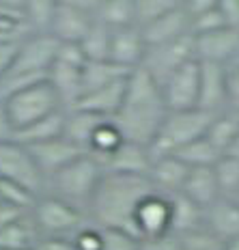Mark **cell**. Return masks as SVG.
Here are the masks:
<instances>
[{"mask_svg": "<svg viewBox=\"0 0 239 250\" xmlns=\"http://www.w3.org/2000/svg\"><path fill=\"white\" fill-rule=\"evenodd\" d=\"M166 117H168V108L162 97V86L144 67L134 69L127 78L123 106L112 119L119 132L127 143L151 147Z\"/></svg>", "mask_w": 239, "mask_h": 250, "instance_id": "obj_1", "label": "cell"}, {"mask_svg": "<svg viewBox=\"0 0 239 250\" xmlns=\"http://www.w3.org/2000/svg\"><path fill=\"white\" fill-rule=\"evenodd\" d=\"M158 192L149 177L103 173L100 186L91 199V209L97 227L121 229L138 237L136 231V209L149 194Z\"/></svg>", "mask_w": 239, "mask_h": 250, "instance_id": "obj_2", "label": "cell"}, {"mask_svg": "<svg viewBox=\"0 0 239 250\" xmlns=\"http://www.w3.org/2000/svg\"><path fill=\"white\" fill-rule=\"evenodd\" d=\"M216 112H207L200 108L194 110H181V112H168L166 121L159 127L158 136L151 143V158H164V155H175L179 149L188 147L190 143L202 138L214 123Z\"/></svg>", "mask_w": 239, "mask_h": 250, "instance_id": "obj_3", "label": "cell"}, {"mask_svg": "<svg viewBox=\"0 0 239 250\" xmlns=\"http://www.w3.org/2000/svg\"><path fill=\"white\" fill-rule=\"evenodd\" d=\"M0 104L4 106V112H7L15 134L65 108L59 93L54 91V86L48 80L22 88V91L13 93L11 97H7Z\"/></svg>", "mask_w": 239, "mask_h": 250, "instance_id": "obj_4", "label": "cell"}, {"mask_svg": "<svg viewBox=\"0 0 239 250\" xmlns=\"http://www.w3.org/2000/svg\"><path fill=\"white\" fill-rule=\"evenodd\" d=\"M106 173L103 164L95 155L86 153L82 158H78L76 162H71L69 166H65L63 170H59L52 177V186L59 190V196L65 199L71 205H80V203H88L95 194L97 186H100L101 177Z\"/></svg>", "mask_w": 239, "mask_h": 250, "instance_id": "obj_5", "label": "cell"}, {"mask_svg": "<svg viewBox=\"0 0 239 250\" xmlns=\"http://www.w3.org/2000/svg\"><path fill=\"white\" fill-rule=\"evenodd\" d=\"M101 0H56V13L50 35L60 43H82L95 24Z\"/></svg>", "mask_w": 239, "mask_h": 250, "instance_id": "obj_6", "label": "cell"}, {"mask_svg": "<svg viewBox=\"0 0 239 250\" xmlns=\"http://www.w3.org/2000/svg\"><path fill=\"white\" fill-rule=\"evenodd\" d=\"M60 50V41L52 37L50 33H35L28 39L20 43V52L15 56L11 69L2 78H18V76H37V78H48L52 65L56 62Z\"/></svg>", "mask_w": 239, "mask_h": 250, "instance_id": "obj_7", "label": "cell"}, {"mask_svg": "<svg viewBox=\"0 0 239 250\" xmlns=\"http://www.w3.org/2000/svg\"><path fill=\"white\" fill-rule=\"evenodd\" d=\"M33 218L39 231L45 233V237H63L65 233H71L76 229L80 231L82 227V211L60 196L37 199L33 207Z\"/></svg>", "mask_w": 239, "mask_h": 250, "instance_id": "obj_8", "label": "cell"}, {"mask_svg": "<svg viewBox=\"0 0 239 250\" xmlns=\"http://www.w3.org/2000/svg\"><path fill=\"white\" fill-rule=\"evenodd\" d=\"M0 179L15 181L33 194H37L43 186V175L35 164L28 147L18 140L0 143Z\"/></svg>", "mask_w": 239, "mask_h": 250, "instance_id": "obj_9", "label": "cell"}, {"mask_svg": "<svg viewBox=\"0 0 239 250\" xmlns=\"http://www.w3.org/2000/svg\"><path fill=\"white\" fill-rule=\"evenodd\" d=\"M162 97L168 112L194 110L200 97V62L190 61L162 84Z\"/></svg>", "mask_w": 239, "mask_h": 250, "instance_id": "obj_10", "label": "cell"}, {"mask_svg": "<svg viewBox=\"0 0 239 250\" xmlns=\"http://www.w3.org/2000/svg\"><path fill=\"white\" fill-rule=\"evenodd\" d=\"M194 59H196L194 35H185V37L175 39V41H170V43L158 45V48H149L142 67L155 78V82L162 86L179 67H183L185 62H190Z\"/></svg>", "mask_w": 239, "mask_h": 250, "instance_id": "obj_11", "label": "cell"}, {"mask_svg": "<svg viewBox=\"0 0 239 250\" xmlns=\"http://www.w3.org/2000/svg\"><path fill=\"white\" fill-rule=\"evenodd\" d=\"M28 151H30V155H33L37 168L41 170V175H43V179L45 177L52 179L59 170H63L65 166H69L71 162H76L78 158L88 153L86 149H82L80 145H76L74 140H69L67 136L30 145Z\"/></svg>", "mask_w": 239, "mask_h": 250, "instance_id": "obj_12", "label": "cell"}, {"mask_svg": "<svg viewBox=\"0 0 239 250\" xmlns=\"http://www.w3.org/2000/svg\"><path fill=\"white\" fill-rule=\"evenodd\" d=\"M170 196L153 192L138 205L136 209V231L140 239H155L170 233Z\"/></svg>", "mask_w": 239, "mask_h": 250, "instance_id": "obj_13", "label": "cell"}, {"mask_svg": "<svg viewBox=\"0 0 239 250\" xmlns=\"http://www.w3.org/2000/svg\"><path fill=\"white\" fill-rule=\"evenodd\" d=\"M194 52L196 61L226 65L239 54V30L224 26L214 33L194 35Z\"/></svg>", "mask_w": 239, "mask_h": 250, "instance_id": "obj_14", "label": "cell"}, {"mask_svg": "<svg viewBox=\"0 0 239 250\" xmlns=\"http://www.w3.org/2000/svg\"><path fill=\"white\" fill-rule=\"evenodd\" d=\"M147 43H144L142 30L138 26H125V28L112 30L110 41V61L117 65L134 71L142 67L144 56H147Z\"/></svg>", "mask_w": 239, "mask_h": 250, "instance_id": "obj_15", "label": "cell"}, {"mask_svg": "<svg viewBox=\"0 0 239 250\" xmlns=\"http://www.w3.org/2000/svg\"><path fill=\"white\" fill-rule=\"evenodd\" d=\"M190 26H192L190 15L185 13L183 4H179V7L173 9L170 13H166L164 18L155 20L153 24L144 26V28H140V30H142L147 48H158V45L170 43V41L181 39V37H185V35H192Z\"/></svg>", "mask_w": 239, "mask_h": 250, "instance_id": "obj_16", "label": "cell"}, {"mask_svg": "<svg viewBox=\"0 0 239 250\" xmlns=\"http://www.w3.org/2000/svg\"><path fill=\"white\" fill-rule=\"evenodd\" d=\"M151 166H153V158L149 147L127 143V140L103 162L106 173H121V175H136V177H149Z\"/></svg>", "mask_w": 239, "mask_h": 250, "instance_id": "obj_17", "label": "cell"}, {"mask_svg": "<svg viewBox=\"0 0 239 250\" xmlns=\"http://www.w3.org/2000/svg\"><path fill=\"white\" fill-rule=\"evenodd\" d=\"M125 91H127V78L125 80L112 82V84H108L103 88H97V91H93V93H86V95H82L80 100L71 108H67V110H86V112H95L106 119H114L123 106Z\"/></svg>", "mask_w": 239, "mask_h": 250, "instance_id": "obj_18", "label": "cell"}, {"mask_svg": "<svg viewBox=\"0 0 239 250\" xmlns=\"http://www.w3.org/2000/svg\"><path fill=\"white\" fill-rule=\"evenodd\" d=\"M205 227L226 244L239 239V201L220 196L205 209Z\"/></svg>", "mask_w": 239, "mask_h": 250, "instance_id": "obj_19", "label": "cell"}, {"mask_svg": "<svg viewBox=\"0 0 239 250\" xmlns=\"http://www.w3.org/2000/svg\"><path fill=\"white\" fill-rule=\"evenodd\" d=\"M200 62V97L199 108L207 112H216L226 102V74L220 62Z\"/></svg>", "mask_w": 239, "mask_h": 250, "instance_id": "obj_20", "label": "cell"}, {"mask_svg": "<svg viewBox=\"0 0 239 250\" xmlns=\"http://www.w3.org/2000/svg\"><path fill=\"white\" fill-rule=\"evenodd\" d=\"M190 175V166L183 164L177 155H164V158L153 160L151 173H149V179H151L153 188L162 194H177V192L183 190V184Z\"/></svg>", "mask_w": 239, "mask_h": 250, "instance_id": "obj_21", "label": "cell"}, {"mask_svg": "<svg viewBox=\"0 0 239 250\" xmlns=\"http://www.w3.org/2000/svg\"><path fill=\"white\" fill-rule=\"evenodd\" d=\"M33 33L24 2L0 0V41L2 43H22Z\"/></svg>", "mask_w": 239, "mask_h": 250, "instance_id": "obj_22", "label": "cell"}, {"mask_svg": "<svg viewBox=\"0 0 239 250\" xmlns=\"http://www.w3.org/2000/svg\"><path fill=\"white\" fill-rule=\"evenodd\" d=\"M82 71H84V67L69 65V62L63 61H56L52 65L48 82L59 93L65 108H71L82 97Z\"/></svg>", "mask_w": 239, "mask_h": 250, "instance_id": "obj_23", "label": "cell"}, {"mask_svg": "<svg viewBox=\"0 0 239 250\" xmlns=\"http://www.w3.org/2000/svg\"><path fill=\"white\" fill-rule=\"evenodd\" d=\"M183 192L190 201H194L202 209H209L214 203L220 199V188L214 173V166L205 168H190V175L183 184Z\"/></svg>", "mask_w": 239, "mask_h": 250, "instance_id": "obj_24", "label": "cell"}, {"mask_svg": "<svg viewBox=\"0 0 239 250\" xmlns=\"http://www.w3.org/2000/svg\"><path fill=\"white\" fill-rule=\"evenodd\" d=\"M170 207H173L170 233L183 235V233H190V231L205 227V209L196 205L194 201H190L183 192L170 194Z\"/></svg>", "mask_w": 239, "mask_h": 250, "instance_id": "obj_25", "label": "cell"}, {"mask_svg": "<svg viewBox=\"0 0 239 250\" xmlns=\"http://www.w3.org/2000/svg\"><path fill=\"white\" fill-rule=\"evenodd\" d=\"M129 76H132V71L112 61H88L84 65V71H82V95L103 88L112 82L125 80Z\"/></svg>", "mask_w": 239, "mask_h": 250, "instance_id": "obj_26", "label": "cell"}, {"mask_svg": "<svg viewBox=\"0 0 239 250\" xmlns=\"http://www.w3.org/2000/svg\"><path fill=\"white\" fill-rule=\"evenodd\" d=\"M39 227L35 218L28 213L22 216L18 222L0 229V250H33V246L41 239Z\"/></svg>", "mask_w": 239, "mask_h": 250, "instance_id": "obj_27", "label": "cell"}, {"mask_svg": "<svg viewBox=\"0 0 239 250\" xmlns=\"http://www.w3.org/2000/svg\"><path fill=\"white\" fill-rule=\"evenodd\" d=\"M106 121L110 119L100 117L95 112H86V110H67V123H65V136L69 140H74L76 145H80L82 149L88 151L95 132L101 127Z\"/></svg>", "mask_w": 239, "mask_h": 250, "instance_id": "obj_28", "label": "cell"}, {"mask_svg": "<svg viewBox=\"0 0 239 250\" xmlns=\"http://www.w3.org/2000/svg\"><path fill=\"white\" fill-rule=\"evenodd\" d=\"M65 123H67V108L41 119L37 123H33L30 127L22 129V132H18L15 134V140L22 143L24 147H30V145L60 138V136H65Z\"/></svg>", "mask_w": 239, "mask_h": 250, "instance_id": "obj_29", "label": "cell"}, {"mask_svg": "<svg viewBox=\"0 0 239 250\" xmlns=\"http://www.w3.org/2000/svg\"><path fill=\"white\" fill-rule=\"evenodd\" d=\"M95 20L110 30L136 26V0H101Z\"/></svg>", "mask_w": 239, "mask_h": 250, "instance_id": "obj_30", "label": "cell"}, {"mask_svg": "<svg viewBox=\"0 0 239 250\" xmlns=\"http://www.w3.org/2000/svg\"><path fill=\"white\" fill-rule=\"evenodd\" d=\"M237 134H239V114L237 112H228V114L218 112L214 123H211L209 129H207L205 138L224 155L228 151V147L233 145V140L237 138Z\"/></svg>", "mask_w": 239, "mask_h": 250, "instance_id": "obj_31", "label": "cell"}, {"mask_svg": "<svg viewBox=\"0 0 239 250\" xmlns=\"http://www.w3.org/2000/svg\"><path fill=\"white\" fill-rule=\"evenodd\" d=\"M175 155L183 164H188L190 168H205V166H216V162L222 158V153L205 136L199 138V140H194V143H190L188 147L179 149Z\"/></svg>", "mask_w": 239, "mask_h": 250, "instance_id": "obj_32", "label": "cell"}, {"mask_svg": "<svg viewBox=\"0 0 239 250\" xmlns=\"http://www.w3.org/2000/svg\"><path fill=\"white\" fill-rule=\"evenodd\" d=\"M123 143H125V138H123V134L119 132V127L114 125V121L110 119V121H106L95 132V136H93L91 145H88V153L95 155V158L103 164L114 153V151L121 147Z\"/></svg>", "mask_w": 239, "mask_h": 250, "instance_id": "obj_33", "label": "cell"}, {"mask_svg": "<svg viewBox=\"0 0 239 250\" xmlns=\"http://www.w3.org/2000/svg\"><path fill=\"white\" fill-rule=\"evenodd\" d=\"M110 41H112V30L101 22L91 26L88 35L82 39V50H84L86 61H110Z\"/></svg>", "mask_w": 239, "mask_h": 250, "instance_id": "obj_34", "label": "cell"}, {"mask_svg": "<svg viewBox=\"0 0 239 250\" xmlns=\"http://www.w3.org/2000/svg\"><path fill=\"white\" fill-rule=\"evenodd\" d=\"M214 173L222 199L239 201V160L231 158V155H222L214 166Z\"/></svg>", "mask_w": 239, "mask_h": 250, "instance_id": "obj_35", "label": "cell"}, {"mask_svg": "<svg viewBox=\"0 0 239 250\" xmlns=\"http://www.w3.org/2000/svg\"><path fill=\"white\" fill-rule=\"evenodd\" d=\"M26 13H28L33 33H50L56 13V0H24Z\"/></svg>", "mask_w": 239, "mask_h": 250, "instance_id": "obj_36", "label": "cell"}, {"mask_svg": "<svg viewBox=\"0 0 239 250\" xmlns=\"http://www.w3.org/2000/svg\"><path fill=\"white\" fill-rule=\"evenodd\" d=\"M181 4V0H136V26L144 28V26L153 24L155 20L164 18Z\"/></svg>", "mask_w": 239, "mask_h": 250, "instance_id": "obj_37", "label": "cell"}, {"mask_svg": "<svg viewBox=\"0 0 239 250\" xmlns=\"http://www.w3.org/2000/svg\"><path fill=\"white\" fill-rule=\"evenodd\" d=\"M181 237V244H183L185 250H224L226 242H222L216 233H211L207 227H200L196 231L183 233Z\"/></svg>", "mask_w": 239, "mask_h": 250, "instance_id": "obj_38", "label": "cell"}, {"mask_svg": "<svg viewBox=\"0 0 239 250\" xmlns=\"http://www.w3.org/2000/svg\"><path fill=\"white\" fill-rule=\"evenodd\" d=\"M0 201H7L11 205H18L26 211H33L35 203H37V194H33L30 190H26L24 186L15 184L9 179H0Z\"/></svg>", "mask_w": 239, "mask_h": 250, "instance_id": "obj_39", "label": "cell"}, {"mask_svg": "<svg viewBox=\"0 0 239 250\" xmlns=\"http://www.w3.org/2000/svg\"><path fill=\"white\" fill-rule=\"evenodd\" d=\"M101 250H142V239L121 229H101Z\"/></svg>", "mask_w": 239, "mask_h": 250, "instance_id": "obj_40", "label": "cell"}, {"mask_svg": "<svg viewBox=\"0 0 239 250\" xmlns=\"http://www.w3.org/2000/svg\"><path fill=\"white\" fill-rule=\"evenodd\" d=\"M218 2H220V0H218ZM224 26H226V22H224V18H222L220 9L214 7L211 11H207V13H202L199 18L192 20L190 33L192 35H205V33H214V30L224 28Z\"/></svg>", "mask_w": 239, "mask_h": 250, "instance_id": "obj_41", "label": "cell"}, {"mask_svg": "<svg viewBox=\"0 0 239 250\" xmlns=\"http://www.w3.org/2000/svg\"><path fill=\"white\" fill-rule=\"evenodd\" d=\"M224 74H226V102L239 114V54L224 65Z\"/></svg>", "mask_w": 239, "mask_h": 250, "instance_id": "obj_42", "label": "cell"}, {"mask_svg": "<svg viewBox=\"0 0 239 250\" xmlns=\"http://www.w3.org/2000/svg\"><path fill=\"white\" fill-rule=\"evenodd\" d=\"M101 242L103 239L100 227H82L74 237L78 250H101Z\"/></svg>", "mask_w": 239, "mask_h": 250, "instance_id": "obj_43", "label": "cell"}, {"mask_svg": "<svg viewBox=\"0 0 239 250\" xmlns=\"http://www.w3.org/2000/svg\"><path fill=\"white\" fill-rule=\"evenodd\" d=\"M56 61H63V62L78 65V67H84L88 62L86 56H84V50H82L80 43H60V50H59Z\"/></svg>", "mask_w": 239, "mask_h": 250, "instance_id": "obj_44", "label": "cell"}, {"mask_svg": "<svg viewBox=\"0 0 239 250\" xmlns=\"http://www.w3.org/2000/svg\"><path fill=\"white\" fill-rule=\"evenodd\" d=\"M142 250H185L181 244V237L175 233L155 237V239H142Z\"/></svg>", "mask_w": 239, "mask_h": 250, "instance_id": "obj_45", "label": "cell"}, {"mask_svg": "<svg viewBox=\"0 0 239 250\" xmlns=\"http://www.w3.org/2000/svg\"><path fill=\"white\" fill-rule=\"evenodd\" d=\"M222 18L228 28H237L239 30V0H220L218 2Z\"/></svg>", "mask_w": 239, "mask_h": 250, "instance_id": "obj_46", "label": "cell"}, {"mask_svg": "<svg viewBox=\"0 0 239 250\" xmlns=\"http://www.w3.org/2000/svg\"><path fill=\"white\" fill-rule=\"evenodd\" d=\"M33 250H78L74 239L67 237H41L37 244L33 246Z\"/></svg>", "mask_w": 239, "mask_h": 250, "instance_id": "obj_47", "label": "cell"}, {"mask_svg": "<svg viewBox=\"0 0 239 250\" xmlns=\"http://www.w3.org/2000/svg\"><path fill=\"white\" fill-rule=\"evenodd\" d=\"M22 216H26V209H22V207H18V205H11V203H7V201H0V229L18 222Z\"/></svg>", "mask_w": 239, "mask_h": 250, "instance_id": "obj_48", "label": "cell"}, {"mask_svg": "<svg viewBox=\"0 0 239 250\" xmlns=\"http://www.w3.org/2000/svg\"><path fill=\"white\" fill-rule=\"evenodd\" d=\"M18 52H20V43H2L0 41V78L11 69Z\"/></svg>", "mask_w": 239, "mask_h": 250, "instance_id": "obj_49", "label": "cell"}, {"mask_svg": "<svg viewBox=\"0 0 239 250\" xmlns=\"http://www.w3.org/2000/svg\"><path fill=\"white\" fill-rule=\"evenodd\" d=\"M7 140H15V129L4 112V106L0 104V143H7Z\"/></svg>", "mask_w": 239, "mask_h": 250, "instance_id": "obj_50", "label": "cell"}, {"mask_svg": "<svg viewBox=\"0 0 239 250\" xmlns=\"http://www.w3.org/2000/svg\"><path fill=\"white\" fill-rule=\"evenodd\" d=\"M224 155H231V158H235V160H239V134H237V138L233 140V145L228 147V151Z\"/></svg>", "mask_w": 239, "mask_h": 250, "instance_id": "obj_51", "label": "cell"}, {"mask_svg": "<svg viewBox=\"0 0 239 250\" xmlns=\"http://www.w3.org/2000/svg\"><path fill=\"white\" fill-rule=\"evenodd\" d=\"M224 250H239V239H235V242H228Z\"/></svg>", "mask_w": 239, "mask_h": 250, "instance_id": "obj_52", "label": "cell"}]
</instances>
